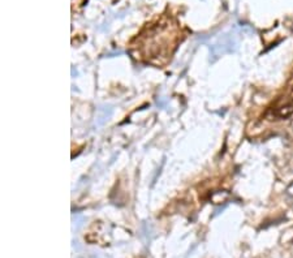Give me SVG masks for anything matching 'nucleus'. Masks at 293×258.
I'll return each instance as SVG.
<instances>
[{
	"mask_svg": "<svg viewBox=\"0 0 293 258\" xmlns=\"http://www.w3.org/2000/svg\"><path fill=\"white\" fill-rule=\"evenodd\" d=\"M287 192H288V196H293V184L290 185L289 188H288Z\"/></svg>",
	"mask_w": 293,
	"mask_h": 258,
	"instance_id": "nucleus-1",
	"label": "nucleus"
}]
</instances>
